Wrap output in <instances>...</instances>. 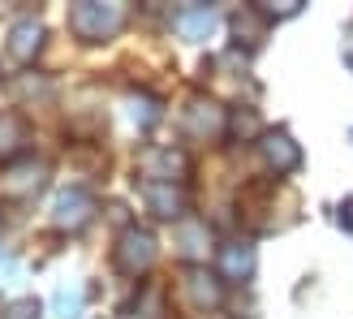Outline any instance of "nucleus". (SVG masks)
<instances>
[{
    "label": "nucleus",
    "instance_id": "1",
    "mask_svg": "<svg viewBox=\"0 0 353 319\" xmlns=\"http://www.w3.org/2000/svg\"><path fill=\"white\" fill-rule=\"evenodd\" d=\"M125 26V5H103V0H78L69 9V30L78 35L82 44H103Z\"/></svg>",
    "mask_w": 353,
    "mask_h": 319
},
{
    "label": "nucleus",
    "instance_id": "2",
    "mask_svg": "<svg viewBox=\"0 0 353 319\" xmlns=\"http://www.w3.org/2000/svg\"><path fill=\"white\" fill-rule=\"evenodd\" d=\"M155 263V238L138 224H125L117 233V246H112V268L125 272V276H143Z\"/></svg>",
    "mask_w": 353,
    "mask_h": 319
},
{
    "label": "nucleus",
    "instance_id": "3",
    "mask_svg": "<svg viewBox=\"0 0 353 319\" xmlns=\"http://www.w3.org/2000/svg\"><path fill=\"white\" fill-rule=\"evenodd\" d=\"M95 194L91 190H82V186H74V190H61L57 199H52V224L61 229V233H82L86 224L95 220Z\"/></svg>",
    "mask_w": 353,
    "mask_h": 319
},
{
    "label": "nucleus",
    "instance_id": "4",
    "mask_svg": "<svg viewBox=\"0 0 353 319\" xmlns=\"http://www.w3.org/2000/svg\"><path fill=\"white\" fill-rule=\"evenodd\" d=\"M43 182H48L43 160H17V164H9L5 173H0V199L26 203V199H34V194L43 190Z\"/></svg>",
    "mask_w": 353,
    "mask_h": 319
},
{
    "label": "nucleus",
    "instance_id": "5",
    "mask_svg": "<svg viewBox=\"0 0 353 319\" xmlns=\"http://www.w3.org/2000/svg\"><path fill=\"white\" fill-rule=\"evenodd\" d=\"M185 134L190 138H199V143H216V138L228 134V113L220 108L216 99H207V95H194L185 104Z\"/></svg>",
    "mask_w": 353,
    "mask_h": 319
},
{
    "label": "nucleus",
    "instance_id": "6",
    "mask_svg": "<svg viewBox=\"0 0 353 319\" xmlns=\"http://www.w3.org/2000/svg\"><path fill=\"white\" fill-rule=\"evenodd\" d=\"M185 168H190V160H185V151H176V147H147L143 155H138V173H143L147 182H172V186H181Z\"/></svg>",
    "mask_w": 353,
    "mask_h": 319
},
{
    "label": "nucleus",
    "instance_id": "7",
    "mask_svg": "<svg viewBox=\"0 0 353 319\" xmlns=\"http://www.w3.org/2000/svg\"><path fill=\"white\" fill-rule=\"evenodd\" d=\"M259 155H263V164H268L276 177H289V173L302 168V147L293 143V134H289V130H272V134H263Z\"/></svg>",
    "mask_w": 353,
    "mask_h": 319
},
{
    "label": "nucleus",
    "instance_id": "8",
    "mask_svg": "<svg viewBox=\"0 0 353 319\" xmlns=\"http://www.w3.org/2000/svg\"><path fill=\"white\" fill-rule=\"evenodd\" d=\"M143 203L160 220H181L190 211V194L185 186H172V182H143Z\"/></svg>",
    "mask_w": 353,
    "mask_h": 319
},
{
    "label": "nucleus",
    "instance_id": "9",
    "mask_svg": "<svg viewBox=\"0 0 353 319\" xmlns=\"http://www.w3.org/2000/svg\"><path fill=\"white\" fill-rule=\"evenodd\" d=\"M30 147V126L22 113H0V164H17Z\"/></svg>",
    "mask_w": 353,
    "mask_h": 319
},
{
    "label": "nucleus",
    "instance_id": "10",
    "mask_svg": "<svg viewBox=\"0 0 353 319\" xmlns=\"http://www.w3.org/2000/svg\"><path fill=\"white\" fill-rule=\"evenodd\" d=\"M43 39H48L43 22H34V17H22V22H13V26H9V57H13V61H22V65H30V61L43 52Z\"/></svg>",
    "mask_w": 353,
    "mask_h": 319
},
{
    "label": "nucleus",
    "instance_id": "11",
    "mask_svg": "<svg viewBox=\"0 0 353 319\" xmlns=\"http://www.w3.org/2000/svg\"><path fill=\"white\" fill-rule=\"evenodd\" d=\"M181 285H185V293H190V302H194V307H203V311H216V307L224 302V285L203 268V263L185 268V280H181Z\"/></svg>",
    "mask_w": 353,
    "mask_h": 319
},
{
    "label": "nucleus",
    "instance_id": "12",
    "mask_svg": "<svg viewBox=\"0 0 353 319\" xmlns=\"http://www.w3.org/2000/svg\"><path fill=\"white\" fill-rule=\"evenodd\" d=\"M220 276L224 280H250L254 276V246L250 242H224L220 246Z\"/></svg>",
    "mask_w": 353,
    "mask_h": 319
},
{
    "label": "nucleus",
    "instance_id": "13",
    "mask_svg": "<svg viewBox=\"0 0 353 319\" xmlns=\"http://www.w3.org/2000/svg\"><path fill=\"white\" fill-rule=\"evenodd\" d=\"M211 26H216V9L211 5H190L176 13V30L185 35V39H207Z\"/></svg>",
    "mask_w": 353,
    "mask_h": 319
},
{
    "label": "nucleus",
    "instance_id": "14",
    "mask_svg": "<svg viewBox=\"0 0 353 319\" xmlns=\"http://www.w3.org/2000/svg\"><path fill=\"white\" fill-rule=\"evenodd\" d=\"M233 35H237V44L259 48L263 35H268V22H263V13H259L254 5H250V9H237V13H233Z\"/></svg>",
    "mask_w": 353,
    "mask_h": 319
},
{
    "label": "nucleus",
    "instance_id": "15",
    "mask_svg": "<svg viewBox=\"0 0 353 319\" xmlns=\"http://www.w3.org/2000/svg\"><path fill=\"white\" fill-rule=\"evenodd\" d=\"M176 242H181V255L190 259V268H194V259L207 255V246H199V242H211V233H207V224H203V220H190V224H181Z\"/></svg>",
    "mask_w": 353,
    "mask_h": 319
},
{
    "label": "nucleus",
    "instance_id": "16",
    "mask_svg": "<svg viewBox=\"0 0 353 319\" xmlns=\"http://www.w3.org/2000/svg\"><path fill=\"white\" fill-rule=\"evenodd\" d=\"M52 311H57V319H78L82 315V289L78 285H61L52 293Z\"/></svg>",
    "mask_w": 353,
    "mask_h": 319
},
{
    "label": "nucleus",
    "instance_id": "17",
    "mask_svg": "<svg viewBox=\"0 0 353 319\" xmlns=\"http://www.w3.org/2000/svg\"><path fill=\"white\" fill-rule=\"evenodd\" d=\"M155 117H160V99L155 95H130V121L138 130H151Z\"/></svg>",
    "mask_w": 353,
    "mask_h": 319
},
{
    "label": "nucleus",
    "instance_id": "18",
    "mask_svg": "<svg viewBox=\"0 0 353 319\" xmlns=\"http://www.w3.org/2000/svg\"><path fill=\"white\" fill-rule=\"evenodd\" d=\"M228 134L241 138V143L259 138V113L254 108H233V113H228Z\"/></svg>",
    "mask_w": 353,
    "mask_h": 319
},
{
    "label": "nucleus",
    "instance_id": "19",
    "mask_svg": "<svg viewBox=\"0 0 353 319\" xmlns=\"http://www.w3.org/2000/svg\"><path fill=\"white\" fill-rule=\"evenodd\" d=\"M134 315H143V319H160L164 315V289L160 285H147L143 293L134 298V307H130Z\"/></svg>",
    "mask_w": 353,
    "mask_h": 319
},
{
    "label": "nucleus",
    "instance_id": "20",
    "mask_svg": "<svg viewBox=\"0 0 353 319\" xmlns=\"http://www.w3.org/2000/svg\"><path fill=\"white\" fill-rule=\"evenodd\" d=\"M302 5H306V0H276V5L263 0V5H254V9L263 13V22H289V17L302 13Z\"/></svg>",
    "mask_w": 353,
    "mask_h": 319
},
{
    "label": "nucleus",
    "instance_id": "21",
    "mask_svg": "<svg viewBox=\"0 0 353 319\" xmlns=\"http://www.w3.org/2000/svg\"><path fill=\"white\" fill-rule=\"evenodd\" d=\"M39 315H43V307L34 298H17V302L5 307V319H39Z\"/></svg>",
    "mask_w": 353,
    "mask_h": 319
},
{
    "label": "nucleus",
    "instance_id": "22",
    "mask_svg": "<svg viewBox=\"0 0 353 319\" xmlns=\"http://www.w3.org/2000/svg\"><path fill=\"white\" fill-rule=\"evenodd\" d=\"M341 57H345V65L353 69V22H349L345 35H341Z\"/></svg>",
    "mask_w": 353,
    "mask_h": 319
},
{
    "label": "nucleus",
    "instance_id": "23",
    "mask_svg": "<svg viewBox=\"0 0 353 319\" xmlns=\"http://www.w3.org/2000/svg\"><path fill=\"white\" fill-rule=\"evenodd\" d=\"M336 220H341V229H349V233H353V199H345L336 207Z\"/></svg>",
    "mask_w": 353,
    "mask_h": 319
},
{
    "label": "nucleus",
    "instance_id": "24",
    "mask_svg": "<svg viewBox=\"0 0 353 319\" xmlns=\"http://www.w3.org/2000/svg\"><path fill=\"white\" fill-rule=\"evenodd\" d=\"M349 138H353V130H349Z\"/></svg>",
    "mask_w": 353,
    "mask_h": 319
}]
</instances>
